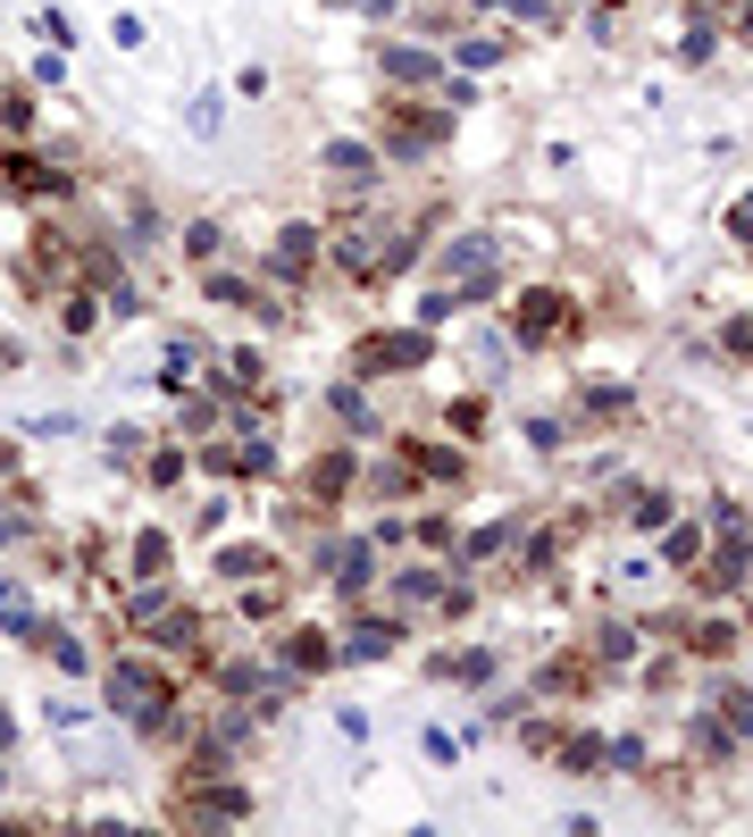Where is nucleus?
I'll use <instances>...</instances> for the list:
<instances>
[{
	"label": "nucleus",
	"mask_w": 753,
	"mask_h": 837,
	"mask_svg": "<svg viewBox=\"0 0 753 837\" xmlns=\"http://www.w3.org/2000/svg\"><path fill=\"white\" fill-rule=\"evenodd\" d=\"M168 813L185 820V829H226V820L251 813V796H244V787H193V779H185V796H176Z\"/></svg>",
	"instance_id": "f03ea898"
},
{
	"label": "nucleus",
	"mask_w": 753,
	"mask_h": 837,
	"mask_svg": "<svg viewBox=\"0 0 753 837\" xmlns=\"http://www.w3.org/2000/svg\"><path fill=\"white\" fill-rule=\"evenodd\" d=\"M343 653H352V662H369V653H394V628H385V620H360Z\"/></svg>",
	"instance_id": "9d476101"
},
{
	"label": "nucleus",
	"mask_w": 753,
	"mask_h": 837,
	"mask_svg": "<svg viewBox=\"0 0 753 837\" xmlns=\"http://www.w3.org/2000/svg\"><path fill=\"white\" fill-rule=\"evenodd\" d=\"M419 469H427L435 486H461V477H470V461H461V453H435V444H419Z\"/></svg>",
	"instance_id": "9b49d317"
},
{
	"label": "nucleus",
	"mask_w": 753,
	"mask_h": 837,
	"mask_svg": "<svg viewBox=\"0 0 753 837\" xmlns=\"http://www.w3.org/2000/svg\"><path fill=\"white\" fill-rule=\"evenodd\" d=\"M319 168H327V176H369V168H376V152H369V143H327Z\"/></svg>",
	"instance_id": "6e6552de"
},
{
	"label": "nucleus",
	"mask_w": 753,
	"mask_h": 837,
	"mask_svg": "<svg viewBox=\"0 0 753 837\" xmlns=\"http://www.w3.org/2000/svg\"><path fill=\"white\" fill-rule=\"evenodd\" d=\"M343 486H352V461H343V453H327L319 469H310V495H343Z\"/></svg>",
	"instance_id": "f8f14e48"
},
{
	"label": "nucleus",
	"mask_w": 753,
	"mask_h": 837,
	"mask_svg": "<svg viewBox=\"0 0 753 837\" xmlns=\"http://www.w3.org/2000/svg\"><path fill=\"white\" fill-rule=\"evenodd\" d=\"M729 352H745V361H753V319H729Z\"/></svg>",
	"instance_id": "f3484780"
},
{
	"label": "nucleus",
	"mask_w": 753,
	"mask_h": 837,
	"mask_svg": "<svg viewBox=\"0 0 753 837\" xmlns=\"http://www.w3.org/2000/svg\"><path fill=\"white\" fill-rule=\"evenodd\" d=\"M561 319H569V302H561L553 286L519 293V335H527V343H553V327H561Z\"/></svg>",
	"instance_id": "423d86ee"
},
{
	"label": "nucleus",
	"mask_w": 753,
	"mask_h": 837,
	"mask_svg": "<svg viewBox=\"0 0 753 837\" xmlns=\"http://www.w3.org/2000/svg\"><path fill=\"white\" fill-rule=\"evenodd\" d=\"M110 712H126L134 728H168V670H151V662H110Z\"/></svg>",
	"instance_id": "f257e3e1"
},
{
	"label": "nucleus",
	"mask_w": 753,
	"mask_h": 837,
	"mask_svg": "<svg viewBox=\"0 0 753 837\" xmlns=\"http://www.w3.org/2000/svg\"><path fill=\"white\" fill-rule=\"evenodd\" d=\"M369 486H376V495H385V503H394V495H411V469H402V461H385V469H376Z\"/></svg>",
	"instance_id": "ddd939ff"
},
{
	"label": "nucleus",
	"mask_w": 753,
	"mask_h": 837,
	"mask_svg": "<svg viewBox=\"0 0 753 837\" xmlns=\"http://www.w3.org/2000/svg\"><path fill=\"white\" fill-rule=\"evenodd\" d=\"M310 260H319V235H310V227H285V235H277V251H268V277L301 286V277H310Z\"/></svg>",
	"instance_id": "39448f33"
},
{
	"label": "nucleus",
	"mask_w": 753,
	"mask_h": 837,
	"mask_svg": "<svg viewBox=\"0 0 753 837\" xmlns=\"http://www.w3.org/2000/svg\"><path fill=\"white\" fill-rule=\"evenodd\" d=\"M143 477H151V486H176V477H185V453H159V461H151Z\"/></svg>",
	"instance_id": "dca6fc26"
},
{
	"label": "nucleus",
	"mask_w": 753,
	"mask_h": 837,
	"mask_svg": "<svg viewBox=\"0 0 753 837\" xmlns=\"http://www.w3.org/2000/svg\"><path fill=\"white\" fill-rule=\"evenodd\" d=\"M376 68L394 84H427V76H444V59H427V51H376Z\"/></svg>",
	"instance_id": "0eeeda50"
},
{
	"label": "nucleus",
	"mask_w": 753,
	"mask_h": 837,
	"mask_svg": "<svg viewBox=\"0 0 753 837\" xmlns=\"http://www.w3.org/2000/svg\"><path fill=\"white\" fill-rule=\"evenodd\" d=\"M586 411H602V418H620V411H628V394H620V385H595V394H586Z\"/></svg>",
	"instance_id": "2eb2a0df"
},
{
	"label": "nucleus",
	"mask_w": 753,
	"mask_h": 837,
	"mask_svg": "<svg viewBox=\"0 0 753 837\" xmlns=\"http://www.w3.org/2000/svg\"><path fill=\"white\" fill-rule=\"evenodd\" d=\"M435 143H444V117H427V110H394V117H385V152L427 159Z\"/></svg>",
	"instance_id": "20e7f679"
},
{
	"label": "nucleus",
	"mask_w": 753,
	"mask_h": 837,
	"mask_svg": "<svg viewBox=\"0 0 753 837\" xmlns=\"http://www.w3.org/2000/svg\"><path fill=\"white\" fill-rule=\"evenodd\" d=\"M745 570H753V552H745V545H729V552L712 561V570H703V587H712V595H729V587H736Z\"/></svg>",
	"instance_id": "1a4fd4ad"
},
{
	"label": "nucleus",
	"mask_w": 753,
	"mask_h": 837,
	"mask_svg": "<svg viewBox=\"0 0 753 837\" xmlns=\"http://www.w3.org/2000/svg\"><path fill=\"white\" fill-rule=\"evenodd\" d=\"M419 361H427V335H411V327L360 343V369H369V378H394V369H419Z\"/></svg>",
	"instance_id": "7ed1b4c3"
},
{
	"label": "nucleus",
	"mask_w": 753,
	"mask_h": 837,
	"mask_svg": "<svg viewBox=\"0 0 753 837\" xmlns=\"http://www.w3.org/2000/svg\"><path fill=\"white\" fill-rule=\"evenodd\" d=\"M159 561H168V536L143 528V545H134V570H159Z\"/></svg>",
	"instance_id": "4468645a"
}]
</instances>
